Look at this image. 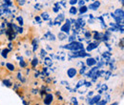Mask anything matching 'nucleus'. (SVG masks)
I'll return each mask as SVG.
<instances>
[{
	"mask_svg": "<svg viewBox=\"0 0 124 105\" xmlns=\"http://www.w3.org/2000/svg\"><path fill=\"white\" fill-rule=\"evenodd\" d=\"M36 64H37V59H36V58H34V59L32 60V62H31V65H32V66L34 67V66H35Z\"/></svg>",
	"mask_w": 124,
	"mask_h": 105,
	"instance_id": "nucleus-19",
	"label": "nucleus"
},
{
	"mask_svg": "<svg viewBox=\"0 0 124 105\" xmlns=\"http://www.w3.org/2000/svg\"><path fill=\"white\" fill-rule=\"evenodd\" d=\"M58 38H59L60 40H64V39L67 38V36H66V34H65L64 32H59V33H58Z\"/></svg>",
	"mask_w": 124,
	"mask_h": 105,
	"instance_id": "nucleus-9",
	"label": "nucleus"
},
{
	"mask_svg": "<svg viewBox=\"0 0 124 105\" xmlns=\"http://www.w3.org/2000/svg\"><path fill=\"white\" fill-rule=\"evenodd\" d=\"M63 19H64V16H63V15H61L60 16H58V17L56 18V20H55V23H57L58 21H59V22H61Z\"/></svg>",
	"mask_w": 124,
	"mask_h": 105,
	"instance_id": "nucleus-14",
	"label": "nucleus"
},
{
	"mask_svg": "<svg viewBox=\"0 0 124 105\" xmlns=\"http://www.w3.org/2000/svg\"><path fill=\"white\" fill-rule=\"evenodd\" d=\"M70 13H71L72 15H76V14H77V9H76L75 7H72V8L70 9Z\"/></svg>",
	"mask_w": 124,
	"mask_h": 105,
	"instance_id": "nucleus-13",
	"label": "nucleus"
},
{
	"mask_svg": "<svg viewBox=\"0 0 124 105\" xmlns=\"http://www.w3.org/2000/svg\"><path fill=\"white\" fill-rule=\"evenodd\" d=\"M79 4H80V6H84V1H80Z\"/></svg>",
	"mask_w": 124,
	"mask_h": 105,
	"instance_id": "nucleus-25",
	"label": "nucleus"
},
{
	"mask_svg": "<svg viewBox=\"0 0 124 105\" xmlns=\"http://www.w3.org/2000/svg\"><path fill=\"white\" fill-rule=\"evenodd\" d=\"M54 12H57V11H58V9H57V8H54Z\"/></svg>",
	"mask_w": 124,
	"mask_h": 105,
	"instance_id": "nucleus-29",
	"label": "nucleus"
},
{
	"mask_svg": "<svg viewBox=\"0 0 124 105\" xmlns=\"http://www.w3.org/2000/svg\"><path fill=\"white\" fill-rule=\"evenodd\" d=\"M111 105H118V103H117V102H114L113 104H111Z\"/></svg>",
	"mask_w": 124,
	"mask_h": 105,
	"instance_id": "nucleus-30",
	"label": "nucleus"
},
{
	"mask_svg": "<svg viewBox=\"0 0 124 105\" xmlns=\"http://www.w3.org/2000/svg\"><path fill=\"white\" fill-rule=\"evenodd\" d=\"M100 6V3H99V1H95L93 4H92V5H90V9H92V10H96L98 7Z\"/></svg>",
	"mask_w": 124,
	"mask_h": 105,
	"instance_id": "nucleus-7",
	"label": "nucleus"
},
{
	"mask_svg": "<svg viewBox=\"0 0 124 105\" xmlns=\"http://www.w3.org/2000/svg\"><path fill=\"white\" fill-rule=\"evenodd\" d=\"M7 53H8V51H3V53H2V56H3V57H7Z\"/></svg>",
	"mask_w": 124,
	"mask_h": 105,
	"instance_id": "nucleus-20",
	"label": "nucleus"
},
{
	"mask_svg": "<svg viewBox=\"0 0 124 105\" xmlns=\"http://www.w3.org/2000/svg\"><path fill=\"white\" fill-rule=\"evenodd\" d=\"M67 75H68L69 77L73 78V77H75V76L77 75V70H76L75 68H70V69L67 71Z\"/></svg>",
	"mask_w": 124,
	"mask_h": 105,
	"instance_id": "nucleus-3",
	"label": "nucleus"
},
{
	"mask_svg": "<svg viewBox=\"0 0 124 105\" xmlns=\"http://www.w3.org/2000/svg\"><path fill=\"white\" fill-rule=\"evenodd\" d=\"M50 39H52V40H54L55 38H54V34H51V36H50Z\"/></svg>",
	"mask_w": 124,
	"mask_h": 105,
	"instance_id": "nucleus-24",
	"label": "nucleus"
},
{
	"mask_svg": "<svg viewBox=\"0 0 124 105\" xmlns=\"http://www.w3.org/2000/svg\"><path fill=\"white\" fill-rule=\"evenodd\" d=\"M99 100H100V96L98 95V96H95V97H93V99H92L91 101H89V103H90V104H94V103L98 102Z\"/></svg>",
	"mask_w": 124,
	"mask_h": 105,
	"instance_id": "nucleus-5",
	"label": "nucleus"
},
{
	"mask_svg": "<svg viewBox=\"0 0 124 105\" xmlns=\"http://www.w3.org/2000/svg\"><path fill=\"white\" fill-rule=\"evenodd\" d=\"M87 10H88V8H87L86 6H81L80 9H79V12H80L81 14H84V13L87 12Z\"/></svg>",
	"mask_w": 124,
	"mask_h": 105,
	"instance_id": "nucleus-11",
	"label": "nucleus"
},
{
	"mask_svg": "<svg viewBox=\"0 0 124 105\" xmlns=\"http://www.w3.org/2000/svg\"><path fill=\"white\" fill-rule=\"evenodd\" d=\"M6 67H7L10 71H14V70H15V66H14L13 64H11V63H7V64H6Z\"/></svg>",
	"mask_w": 124,
	"mask_h": 105,
	"instance_id": "nucleus-12",
	"label": "nucleus"
},
{
	"mask_svg": "<svg viewBox=\"0 0 124 105\" xmlns=\"http://www.w3.org/2000/svg\"><path fill=\"white\" fill-rule=\"evenodd\" d=\"M105 104H106V101L105 100H101V101L99 100L98 102H96V105H105Z\"/></svg>",
	"mask_w": 124,
	"mask_h": 105,
	"instance_id": "nucleus-16",
	"label": "nucleus"
},
{
	"mask_svg": "<svg viewBox=\"0 0 124 105\" xmlns=\"http://www.w3.org/2000/svg\"><path fill=\"white\" fill-rule=\"evenodd\" d=\"M70 30H71V23H70L69 20H67V22L61 27V31L62 32H67L68 33L70 32Z\"/></svg>",
	"mask_w": 124,
	"mask_h": 105,
	"instance_id": "nucleus-2",
	"label": "nucleus"
},
{
	"mask_svg": "<svg viewBox=\"0 0 124 105\" xmlns=\"http://www.w3.org/2000/svg\"><path fill=\"white\" fill-rule=\"evenodd\" d=\"M41 53H42V55H45V54H46V52H45L44 50H42V51H41Z\"/></svg>",
	"mask_w": 124,
	"mask_h": 105,
	"instance_id": "nucleus-28",
	"label": "nucleus"
},
{
	"mask_svg": "<svg viewBox=\"0 0 124 105\" xmlns=\"http://www.w3.org/2000/svg\"><path fill=\"white\" fill-rule=\"evenodd\" d=\"M42 17H43L44 19H48V18H49V16H48V15H47L46 13H45V14H42Z\"/></svg>",
	"mask_w": 124,
	"mask_h": 105,
	"instance_id": "nucleus-21",
	"label": "nucleus"
},
{
	"mask_svg": "<svg viewBox=\"0 0 124 105\" xmlns=\"http://www.w3.org/2000/svg\"><path fill=\"white\" fill-rule=\"evenodd\" d=\"M64 48L65 49H69V50H73V51H79V50H82L83 49V45L81 43H79V42L73 41L70 44L64 46Z\"/></svg>",
	"mask_w": 124,
	"mask_h": 105,
	"instance_id": "nucleus-1",
	"label": "nucleus"
},
{
	"mask_svg": "<svg viewBox=\"0 0 124 105\" xmlns=\"http://www.w3.org/2000/svg\"><path fill=\"white\" fill-rule=\"evenodd\" d=\"M100 36H102L101 33H96V34L94 35V39H100Z\"/></svg>",
	"mask_w": 124,
	"mask_h": 105,
	"instance_id": "nucleus-17",
	"label": "nucleus"
},
{
	"mask_svg": "<svg viewBox=\"0 0 124 105\" xmlns=\"http://www.w3.org/2000/svg\"><path fill=\"white\" fill-rule=\"evenodd\" d=\"M78 2V0H70V4L73 5V6H74L75 4H77Z\"/></svg>",
	"mask_w": 124,
	"mask_h": 105,
	"instance_id": "nucleus-18",
	"label": "nucleus"
},
{
	"mask_svg": "<svg viewBox=\"0 0 124 105\" xmlns=\"http://www.w3.org/2000/svg\"><path fill=\"white\" fill-rule=\"evenodd\" d=\"M3 83H4L5 85H7L8 87H10V86H12V83H11V82H10L9 80H4V81H3Z\"/></svg>",
	"mask_w": 124,
	"mask_h": 105,
	"instance_id": "nucleus-15",
	"label": "nucleus"
},
{
	"mask_svg": "<svg viewBox=\"0 0 124 105\" xmlns=\"http://www.w3.org/2000/svg\"><path fill=\"white\" fill-rule=\"evenodd\" d=\"M52 101H53V95H51V94L47 95L45 99H44V103L47 105H49L52 103Z\"/></svg>",
	"mask_w": 124,
	"mask_h": 105,
	"instance_id": "nucleus-4",
	"label": "nucleus"
},
{
	"mask_svg": "<svg viewBox=\"0 0 124 105\" xmlns=\"http://www.w3.org/2000/svg\"><path fill=\"white\" fill-rule=\"evenodd\" d=\"M20 65H21V66H23V67H24V66H25V63H24V62H20Z\"/></svg>",
	"mask_w": 124,
	"mask_h": 105,
	"instance_id": "nucleus-26",
	"label": "nucleus"
},
{
	"mask_svg": "<svg viewBox=\"0 0 124 105\" xmlns=\"http://www.w3.org/2000/svg\"><path fill=\"white\" fill-rule=\"evenodd\" d=\"M94 48H96V44L92 43V44H90V45L87 47V51H88V52H90V51H92V50L94 49Z\"/></svg>",
	"mask_w": 124,
	"mask_h": 105,
	"instance_id": "nucleus-10",
	"label": "nucleus"
},
{
	"mask_svg": "<svg viewBox=\"0 0 124 105\" xmlns=\"http://www.w3.org/2000/svg\"><path fill=\"white\" fill-rule=\"evenodd\" d=\"M86 36H87V37H89V36H91V34H90L89 32H87V33H86Z\"/></svg>",
	"mask_w": 124,
	"mask_h": 105,
	"instance_id": "nucleus-27",
	"label": "nucleus"
},
{
	"mask_svg": "<svg viewBox=\"0 0 124 105\" xmlns=\"http://www.w3.org/2000/svg\"><path fill=\"white\" fill-rule=\"evenodd\" d=\"M75 38H76V36H75V35H73V36H71V37H70V38H69V39H70V41H71V42H73V41H74V39H75Z\"/></svg>",
	"mask_w": 124,
	"mask_h": 105,
	"instance_id": "nucleus-23",
	"label": "nucleus"
},
{
	"mask_svg": "<svg viewBox=\"0 0 124 105\" xmlns=\"http://www.w3.org/2000/svg\"><path fill=\"white\" fill-rule=\"evenodd\" d=\"M96 63V61H95V59L94 58H88V60H87V65L88 66H93V65H94Z\"/></svg>",
	"mask_w": 124,
	"mask_h": 105,
	"instance_id": "nucleus-8",
	"label": "nucleus"
},
{
	"mask_svg": "<svg viewBox=\"0 0 124 105\" xmlns=\"http://www.w3.org/2000/svg\"><path fill=\"white\" fill-rule=\"evenodd\" d=\"M17 19H18V21L20 22V25H22V24H23V19H22L21 17H18Z\"/></svg>",
	"mask_w": 124,
	"mask_h": 105,
	"instance_id": "nucleus-22",
	"label": "nucleus"
},
{
	"mask_svg": "<svg viewBox=\"0 0 124 105\" xmlns=\"http://www.w3.org/2000/svg\"><path fill=\"white\" fill-rule=\"evenodd\" d=\"M114 15H116V16H118V17H121V18H123V15H124L123 10H122V9H121V10H120V9L116 10Z\"/></svg>",
	"mask_w": 124,
	"mask_h": 105,
	"instance_id": "nucleus-6",
	"label": "nucleus"
}]
</instances>
